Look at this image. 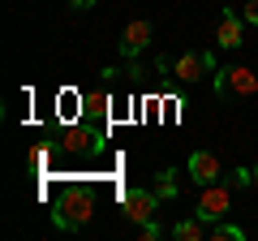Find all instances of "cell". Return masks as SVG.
I'll return each instance as SVG.
<instances>
[{
    "label": "cell",
    "mask_w": 258,
    "mask_h": 241,
    "mask_svg": "<svg viewBox=\"0 0 258 241\" xmlns=\"http://www.w3.org/2000/svg\"><path fill=\"white\" fill-rule=\"evenodd\" d=\"M91 215H95V194L86 186H64L60 194H56V203H52V224L64 228V232L86 228Z\"/></svg>",
    "instance_id": "6da1fadb"
},
{
    "label": "cell",
    "mask_w": 258,
    "mask_h": 241,
    "mask_svg": "<svg viewBox=\"0 0 258 241\" xmlns=\"http://www.w3.org/2000/svg\"><path fill=\"white\" fill-rule=\"evenodd\" d=\"M215 91L224 99H249V95H258V69H245V65L215 69Z\"/></svg>",
    "instance_id": "7a4b0ae2"
},
{
    "label": "cell",
    "mask_w": 258,
    "mask_h": 241,
    "mask_svg": "<svg viewBox=\"0 0 258 241\" xmlns=\"http://www.w3.org/2000/svg\"><path fill=\"white\" fill-rule=\"evenodd\" d=\"M232 207V190L220 186V181H211V186H198V203H194V215H203L207 224L211 220H224Z\"/></svg>",
    "instance_id": "3957f363"
},
{
    "label": "cell",
    "mask_w": 258,
    "mask_h": 241,
    "mask_svg": "<svg viewBox=\"0 0 258 241\" xmlns=\"http://www.w3.org/2000/svg\"><path fill=\"white\" fill-rule=\"evenodd\" d=\"M120 207H125L129 224H147V220H155V211H159V194L155 190H129V194L120 198Z\"/></svg>",
    "instance_id": "277c9868"
},
{
    "label": "cell",
    "mask_w": 258,
    "mask_h": 241,
    "mask_svg": "<svg viewBox=\"0 0 258 241\" xmlns=\"http://www.w3.org/2000/svg\"><path fill=\"white\" fill-rule=\"evenodd\" d=\"M215 43L224 47V52H232V47L245 43V18H237L232 9L220 13V22H215Z\"/></svg>",
    "instance_id": "5b68a950"
},
{
    "label": "cell",
    "mask_w": 258,
    "mask_h": 241,
    "mask_svg": "<svg viewBox=\"0 0 258 241\" xmlns=\"http://www.w3.org/2000/svg\"><path fill=\"white\" fill-rule=\"evenodd\" d=\"M185 168H189L194 186H211V181H220V176H224V168H220V155H211V151H194Z\"/></svg>",
    "instance_id": "8992f818"
},
{
    "label": "cell",
    "mask_w": 258,
    "mask_h": 241,
    "mask_svg": "<svg viewBox=\"0 0 258 241\" xmlns=\"http://www.w3.org/2000/svg\"><path fill=\"white\" fill-rule=\"evenodd\" d=\"M151 35H155L151 22H147V18H134V22L125 26V35H120V56H138L142 47L151 43Z\"/></svg>",
    "instance_id": "52a82bcc"
},
{
    "label": "cell",
    "mask_w": 258,
    "mask_h": 241,
    "mask_svg": "<svg viewBox=\"0 0 258 241\" xmlns=\"http://www.w3.org/2000/svg\"><path fill=\"white\" fill-rule=\"evenodd\" d=\"M203 69H211V56H207V52H181L172 61V74L181 78V82H198Z\"/></svg>",
    "instance_id": "ba28073f"
},
{
    "label": "cell",
    "mask_w": 258,
    "mask_h": 241,
    "mask_svg": "<svg viewBox=\"0 0 258 241\" xmlns=\"http://www.w3.org/2000/svg\"><path fill=\"white\" fill-rule=\"evenodd\" d=\"M91 142H95V147L103 142V134H95L91 125H69V130L60 134V147H64V151H86Z\"/></svg>",
    "instance_id": "9c48e42d"
},
{
    "label": "cell",
    "mask_w": 258,
    "mask_h": 241,
    "mask_svg": "<svg viewBox=\"0 0 258 241\" xmlns=\"http://www.w3.org/2000/svg\"><path fill=\"white\" fill-rule=\"evenodd\" d=\"M172 237H176V241H203V237H207V220H203V215L176 220V224H172Z\"/></svg>",
    "instance_id": "30bf717a"
},
{
    "label": "cell",
    "mask_w": 258,
    "mask_h": 241,
    "mask_svg": "<svg viewBox=\"0 0 258 241\" xmlns=\"http://www.w3.org/2000/svg\"><path fill=\"white\" fill-rule=\"evenodd\" d=\"M207 237L211 241H245V228H237V224H228V220H211L207 224Z\"/></svg>",
    "instance_id": "8fae6325"
},
{
    "label": "cell",
    "mask_w": 258,
    "mask_h": 241,
    "mask_svg": "<svg viewBox=\"0 0 258 241\" xmlns=\"http://www.w3.org/2000/svg\"><path fill=\"white\" fill-rule=\"evenodd\" d=\"M155 194L159 198H176V172L172 168H164V172L155 176Z\"/></svg>",
    "instance_id": "7c38bea8"
},
{
    "label": "cell",
    "mask_w": 258,
    "mask_h": 241,
    "mask_svg": "<svg viewBox=\"0 0 258 241\" xmlns=\"http://www.w3.org/2000/svg\"><path fill=\"white\" fill-rule=\"evenodd\" d=\"M138 237H142V241H159V224H155V220L138 224Z\"/></svg>",
    "instance_id": "4fadbf2b"
},
{
    "label": "cell",
    "mask_w": 258,
    "mask_h": 241,
    "mask_svg": "<svg viewBox=\"0 0 258 241\" xmlns=\"http://www.w3.org/2000/svg\"><path fill=\"white\" fill-rule=\"evenodd\" d=\"M241 18H245V22H254V26H258V0H245V9H241Z\"/></svg>",
    "instance_id": "5bb4252c"
},
{
    "label": "cell",
    "mask_w": 258,
    "mask_h": 241,
    "mask_svg": "<svg viewBox=\"0 0 258 241\" xmlns=\"http://www.w3.org/2000/svg\"><path fill=\"white\" fill-rule=\"evenodd\" d=\"M232 181H237V186H249V181H254V172H249V168H237V172H232Z\"/></svg>",
    "instance_id": "9a60e30c"
},
{
    "label": "cell",
    "mask_w": 258,
    "mask_h": 241,
    "mask_svg": "<svg viewBox=\"0 0 258 241\" xmlns=\"http://www.w3.org/2000/svg\"><path fill=\"white\" fill-rule=\"evenodd\" d=\"M64 5H69V9H78V13H82V9H91L95 0H64Z\"/></svg>",
    "instance_id": "2e32d148"
}]
</instances>
